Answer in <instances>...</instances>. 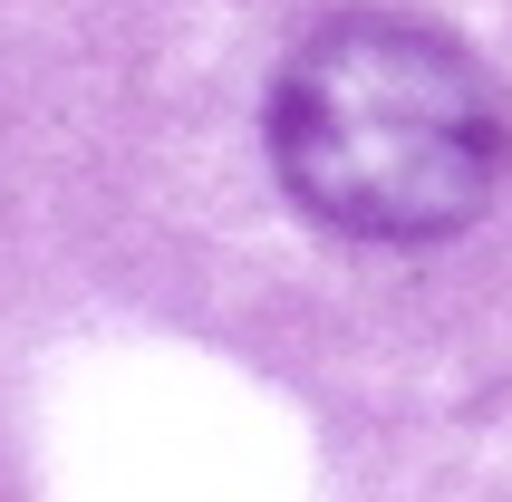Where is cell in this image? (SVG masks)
I'll use <instances>...</instances> for the list:
<instances>
[{
	"label": "cell",
	"instance_id": "obj_1",
	"mask_svg": "<svg viewBox=\"0 0 512 502\" xmlns=\"http://www.w3.org/2000/svg\"><path fill=\"white\" fill-rule=\"evenodd\" d=\"M503 87L426 20H329L271 87L281 194L339 242H445L503 184Z\"/></svg>",
	"mask_w": 512,
	"mask_h": 502
}]
</instances>
